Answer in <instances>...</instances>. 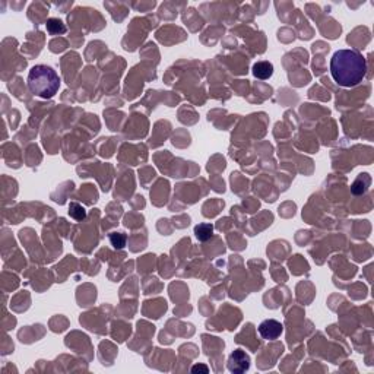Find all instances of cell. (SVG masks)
<instances>
[{
	"instance_id": "obj_10",
	"label": "cell",
	"mask_w": 374,
	"mask_h": 374,
	"mask_svg": "<svg viewBox=\"0 0 374 374\" xmlns=\"http://www.w3.org/2000/svg\"><path fill=\"white\" fill-rule=\"evenodd\" d=\"M191 373L208 374L209 373V369H208L206 366H203V364H196V366H193V367H191Z\"/></svg>"
},
{
	"instance_id": "obj_8",
	"label": "cell",
	"mask_w": 374,
	"mask_h": 374,
	"mask_svg": "<svg viewBox=\"0 0 374 374\" xmlns=\"http://www.w3.org/2000/svg\"><path fill=\"white\" fill-rule=\"evenodd\" d=\"M69 215H70L73 219H76V221H82V219H85V216H86V211H85V208H82L79 203L72 202V203L69 205Z\"/></svg>"
},
{
	"instance_id": "obj_6",
	"label": "cell",
	"mask_w": 374,
	"mask_h": 374,
	"mask_svg": "<svg viewBox=\"0 0 374 374\" xmlns=\"http://www.w3.org/2000/svg\"><path fill=\"white\" fill-rule=\"evenodd\" d=\"M214 234L212 224H199L194 227V236L199 241H208Z\"/></svg>"
},
{
	"instance_id": "obj_9",
	"label": "cell",
	"mask_w": 374,
	"mask_h": 374,
	"mask_svg": "<svg viewBox=\"0 0 374 374\" xmlns=\"http://www.w3.org/2000/svg\"><path fill=\"white\" fill-rule=\"evenodd\" d=\"M110 243L114 249H123L126 246V236L122 233H111L110 234Z\"/></svg>"
},
{
	"instance_id": "obj_3",
	"label": "cell",
	"mask_w": 374,
	"mask_h": 374,
	"mask_svg": "<svg viewBox=\"0 0 374 374\" xmlns=\"http://www.w3.org/2000/svg\"><path fill=\"white\" fill-rule=\"evenodd\" d=\"M284 332V326L281 321L275 320V319H267L263 320L259 324V335L266 339V341H275L278 339Z\"/></svg>"
},
{
	"instance_id": "obj_4",
	"label": "cell",
	"mask_w": 374,
	"mask_h": 374,
	"mask_svg": "<svg viewBox=\"0 0 374 374\" xmlns=\"http://www.w3.org/2000/svg\"><path fill=\"white\" fill-rule=\"evenodd\" d=\"M250 369V358L249 355L241 351V349H236L228 360V370L233 373H244Z\"/></svg>"
},
{
	"instance_id": "obj_2",
	"label": "cell",
	"mask_w": 374,
	"mask_h": 374,
	"mask_svg": "<svg viewBox=\"0 0 374 374\" xmlns=\"http://www.w3.org/2000/svg\"><path fill=\"white\" fill-rule=\"evenodd\" d=\"M29 91L44 100L53 98L60 88V78L57 72L47 64H37L28 73Z\"/></svg>"
},
{
	"instance_id": "obj_5",
	"label": "cell",
	"mask_w": 374,
	"mask_h": 374,
	"mask_svg": "<svg viewBox=\"0 0 374 374\" xmlns=\"http://www.w3.org/2000/svg\"><path fill=\"white\" fill-rule=\"evenodd\" d=\"M253 75L257 79L266 80L273 75V64L269 62H257L253 64Z\"/></svg>"
},
{
	"instance_id": "obj_7",
	"label": "cell",
	"mask_w": 374,
	"mask_h": 374,
	"mask_svg": "<svg viewBox=\"0 0 374 374\" xmlns=\"http://www.w3.org/2000/svg\"><path fill=\"white\" fill-rule=\"evenodd\" d=\"M46 28L49 31V34L52 35H59V34H64L66 32V27L60 19L57 18H50L46 24Z\"/></svg>"
},
{
	"instance_id": "obj_1",
	"label": "cell",
	"mask_w": 374,
	"mask_h": 374,
	"mask_svg": "<svg viewBox=\"0 0 374 374\" xmlns=\"http://www.w3.org/2000/svg\"><path fill=\"white\" fill-rule=\"evenodd\" d=\"M330 75L341 86H357L367 75L366 57L357 50H338L330 59Z\"/></svg>"
}]
</instances>
